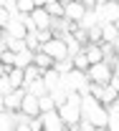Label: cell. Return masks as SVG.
<instances>
[{
  "mask_svg": "<svg viewBox=\"0 0 119 131\" xmlns=\"http://www.w3.org/2000/svg\"><path fill=\"white\" fill-rule=\"evenodd\" d=\"M81 118H89L96 129H106L109 124V106L102 103L94 93H86L81 101Z\"/></svg>",
  "mask_w": 119,
  "mask_h": 131,
  "instance_id": "1",
  "label": "cell"
},
{
  "mask_svg": "<svg viewBox=\"0 0 119 131\" xmlns=\"http://www.w3.org/2000/svg\"><path fill=\"white\" fill-rule=\"evenodd\" d=\"M86 73H89V78L94 83H112V78H114V66L109 63V61H102V63H94Z\"/></svg>",
  "mask_w": 119,
  "mask_h": 131,
  "instance_id": "2",
  "label": "cell"
},
{
  "mask_svg": "<svg viewBox=\"0 0 119 131\" xmlns=\"http://www.w3.org/2000/svg\"><path fill=\"white\" fill-rule=\"evenodd\" d=\"M43 50H46V53H51L56 61H61V58H68V56H71L68 43L63 40V38H51L48 43H43Z\"/></svg>",
  "mask_w": 119,
  "mask_h": 131,
  "instance_id": "3",
  "label": "cell"
},
{
  "mask_svg": "<svg viewBox=\"0 0 119 131\" xmlns=\"http://www.w3.org/2000/svg\"><path fill=\"white\" fill-rule=\"evenodd\" d=\"M41 118H43L46 131H66V121L61 118L58 108H53V111H43V114H41Z\"/></svg>",
  "mask_w": 119,
  "mask_h": 131,
  "instance_id": "4",
  "label": "cell"
},
{
  "mask_svg": "<svg viewBox=\"0 0 119 131\" xmlns=\"http://www.w3.org/2000/svg\"><path fill=\"white\" fill-rule=\"evenodd\" d=\"M25 93H28V88H15L13 93H8V96H0L3 108H10V111L23 108V98H25Z\"/></svg>",
  "mask_w": 119,
  "mask_h": 131,
  "instance_id": "5",
  "label": "cell"
},
{
  "mask_svg": "<svg viewBox=\"0 0 119 131\" xmlns=\"http://www.w3.org/2000/svg\"><path fill=\"white\" fill-rule=\"evenodd\" d=\"M58 114H61V118L66 121V129H68L71 124L81 121V106H79V103H71V101H66L63 106H58Z\"/></svg>",
  "mask_w": 119,
  "mask_h": 131,
  "instance_id": "6",
  "label": "cell"
},
{
  "mask_svg": "<svg viewBox=\"0 0 119 131\" xmlns=\"http://www.w3.org/2000/svg\"><path fill=\"white\" fill-rule=\"evenodd\" d=\"M23 111L28 116H41L43 114V108H41V96H35V93H25V98H23Z\"/></svg>",
  "mask_w": 119,
  "mask_h": 131,
  "instance_id": "7",
  "label": "cell"
},
{
  "mask_svg": "<svg viewBox=\"0 0 119 131\" xmlns=\"http://www.w3.org/2000/svg\"><path fill=\"white\" fill-rule=\"evenodd\" d=\"M96 10L102 13V23H104V20L117 23V20H119V0H106V5L96 8Z\"/></svg>",
  "mask_w": 119,
  "mask_h": 131,
  "instance_id": "8",
  "label": "cell"
},
{
  "mask_svg": "<svg viewBox=\"0 0 119 131\" xmlns=\"http://www.w3.org/2000/svg\"><path fill=\"white\" fill-rule=\"evenodd\" d=\"M63 5H66V18H68V20H76V23H81V18H84V15H86V10H89L81 0L63 3Z\"/></svg>",
  "mask_w": 119,
  "mask_h": 131,
  "instance_id": "9",
  "label": "cell"
},
{
  "mask_svg": "<svg viewBox=\"0 0 119 131\" xmlns=\"http://www.w3.org/2000/svg\"><path fill=\"white\" fill-rule=\"evenodd\" d=\"M0 129L3 131H18L15 111H10V108H3V111H0Z\"/></svg>",
  "mask_w": 119,
  "mask_h": 131,
  "instance_id": "10",
  "label": "cell"
},
{
  "mask_svg": "<svg viewBox=\"0 0 119 131\" xmlns=\"http://www.w3.org/2000/svg\"><path fill=\"white\" fill-rule=\"evenodd\" d=\"M3 30H8L10 35H13V38H25V35H28V25H25L23 20L13 18V20H10V23H8V25L3 28Z\"/></svg>",
  "mask_w": 119,
  "mask_h": 131,
  "instance_id": "11",
  "label": "cell"
},
{
  "mask_svg": "<svg viewBox=\"0 0 119 131\" xmlns=\"http://www.w3.org/2000/svg\"><path fill=\"white\" fill-rule=\"evenodd\" d=\"M102 30H104V40H109V43H119V28H117V23L104 20V23H102Z\"/></svg>",
  "mask_w": 119,
  "mask_h": 131,
  "instance_id": "12",
  "label": "cell"
},
{
  "mask_svg": "<svg viewBox=\"0 0 119 131\" xmlns=\"http://www.w3.org/2000/svg\"><path fill=\"white\" fill-rule=\"evenodd\" d=\"M33 63L41 66V68L46 71V68H53V66H56V58H53L51 53H46V50L41 48V50H35V61H33Z\"/></svg>",
  "mask_w": 119,
  "mask_h": 131,
  "instance_id": "13",
  "label": "cell"
},
{
  "mask_svg": "<svg viewBox=\"0 0 119 131\" xmlns=\"http://www.w3.org/2000/svg\"><path fill=\"white\" fill-rule=\"evenodd\" d=\"M33 61H35V50H31V48L15 53V66H18V68H28Z\"/></svg>",
  "mask_w": 119,
  "mask_h": 131,
  "instance_id": "14",
  "label": "cell"
},
{
  "mask_svg": "<svg viewBox=\"0 0 119 131\" xmlns=\"http://www.w3.org/2000/svg\"><path fill=\"white\" fill-rule=\"evenodd\" d=\"M74 66H76V68H81V71H89V68H91V61H89V56H86L84 48L74 56Z\"/></svg>",
  "mask_w": 119,
  "mask_h": 131,
  "instance_id": "15",
  "label": "cell"
},
{
  "mask_svg": "<svg viewBox=\"0 0 119 131\" xmlns=\"http://www.w3.org/2000/svg\"><path fill=\"white\" fill-rule=\"evenodd\" d=\"M28 91H31V93H35V96H46V93H51L43 78H35V81L31 83V86H28Z\"/></svg>",
  "mask_w": 119,
  "mask_h": 131,
  "instance_id": "16",
  "label": "cell"
},
{
  "mask_svg": "<svg viewBox=\"0 0 119 131\" xmlns=\"http://www.w3.org/2000/svg\"><path fill=\"white\" fill-rule=\"evenodd\" d=\"M106 129L112 131H119V106H109V124H106Z\"/></svg>",
  "mask_w": 119,
  "mask_h": 131,
  "instance_id": "17",
  "label": "cell"
},
{
  "mask_svg": "<svg viewBox=\"0 0 119 131\" xmlns=\"http://www.w3.org/2000/svg\"><path fill=\"white\" fill-rule=\"evenodd\" d=\"M86 30H89V43H104L102 23H99V25H91V28H86Z\"/></svg>",
  "mask_w": 119,
  "mask_h": 131,
  "instance_id": "18",
  "label": "cell"
},
{
  "mask_svg": "<svg viewBox=\"0 0 119 131\" xmlns=\"http://www.w3.org/2000/svg\"><path fill=\"white\" fill-rule=\"evenodd\" d=\"M46 8H48V13H51L53 18H66V5L63 3H46Z\"/></svg>",
  "mask_w": 119,
  "mask_h": 131,
  "instance_id": "19",
  "label": "cell"
},
{
  "mask_svg": "<svg viewBox=\"0 0 119 131\" xmlns=\"http://www.w3.org/2000/svg\"><path fill=\"white\" fill-rule=\"evenodd\" d=\"M13 91H15V86L10 81V76H0V96H8Z\"/></svg>",
  "mask_w": 119,
  "mask_h": 131,
  "instance_id": "20",
  "label": "cell"
},
{
  "mask_svg": "<svg viewBox=\"0 0 119 131\" xmlns=\"http://www.w3.org/2000/svg\"><path fill=\"white\" fill-rule=\"evenodd\" d=\"M56 68L61 71V73H68V71H74L76 66H74V56H68V58H61V61H56Z\"/></svg>",
  "mask_w": 119,
  "mask_h": 131,
  "instance_id": "21",
  "label": "cell"
},
{
  "mask_svg": "<svg viewBox=\"0 0 119 131\" xmlns=\"http://www.w3.org/2000/svg\"><path fill=\"white\" fill-rule=\"evenodd\" d=\"M41 108H43V111H53V108H58L51 93H46V96H41Z\"/></svg>",
  "mask_w": 119,
  "mask_h": 131,
  "instance_id": "22",
  "label": "cell"
},
{
  "mask_svg": "<svg viewBox=\"0 0 119 131\" xmlns=\"http://www.w3.org/2000/svg\"><path fill=\"white\" fill-rule=\"evenodd\" d=\"M0 63H10V66H15V50H10V48L0 50Z\"/></svg>",
  "mask_w": 119,
  "mask_h": 131,
  "instance_id": "23",
  "label": "cell"
},
{
  "mask_svg": "<svg viewBox=\"0 0 119 131\" xmlns=\"http://www.w3.org/2000/svg\"><path fill=\"white\" fill-rule=\"evenodd\" d=\"M18 8H20V13H33L35 0H18Z\"/></svg>",
  "mask_w": 119,
  "mask_h": 131,
  "instance_id": "24",
  "label": "cell"
},
{
  "mask_svg": "<svg viewBox=\"0 0 119 131\" xmlns=\"http://www.w3.org/2000/svg\"><path fill=\"white\" fill-rule=\"evenodd\" d=\"M35 5H46V0H35Z\"/></svg>",
  "mask_w": 119,
  "mask_h": 131,
  "instance_id": "25",
  "label": "cell"
},
{
  "mask_svg": "<svg viewBox=\"0 0 119 131\" xmlns=\"http://www.w3.org/2000/svg\"><path fill=\"white\" fill-rule=\"evenodd\" d=\"M46 3H63V0H46Z\"/></svg>",
  "mask_w": 119,
  "mask_h": 131,
  "instance_id": "26",
  "label": "cell"
},
{
  "mask_svg": "<svg viewBox=\"0 0 119 131\" xmlns=\"http://www.w3.org/2000/svg\"><path fill=\"white\" fill-rule=\"evenodd\" d=\"M114 106H119V98H117V101H114Z\"/></svg>",
  "mask_w": 119,
  "mask_h": 131,
  "instance_id": "27",
  "label": "cell"
},
{
  "mask_svg": "<svg viewBox=\"0 0 119 131\" xmlns=\"http://www.w3.org/2000/svg\"><path fill=\"white\" fill-rule=\"evenodd\" d=\"M3 3H8V0H0V5H3Z\"/></svg>",
  "mask_w": 119,
  "mask_h": 131,
  "instance_id": "28",
  "label": "cell"
},
{
  "mask_svg": "<svg viewBox=\"0 0 119 131\" xmlns=\"http://www.w3.org/2000/svg\"><path fill=\"white\" fill-rule=\"evenodd\" d=\"M63 3H74V0H63Z\"/></svg>",
  "mask_w": 119,
  "mask_h": 131,
  "instance_id": "29",
  "label": "cell"
},
{
  "mask_svg": "<svg viewBox=\"0 0 119 131\" xmlns=\"http://www.w3.org/2000/svg\"><path fill=\"white\" fill-rule=\"evenodd\" d=\"M117 28H119V20H117Z\"/></svg>",
  "mask_w": 119,
  "mask_h": 131,
  "instance_id": "30",
  "label": "cell"
}]
</instances>
